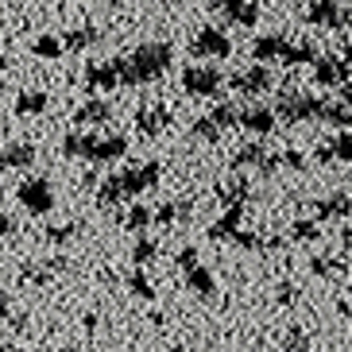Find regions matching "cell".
Here are the masks:
<instances>
[{
	"mask_svg": "<svg viewBox=\"0 0 352 352\" xmlns=\"http://www.w3.org/2000/svg\"><path fill=\"white\" fill-rule=\"evenodd\" d=\"M236 128L248 132V135H256V140H263V135H271L275 128H279V120H275V113H271V104H248V109H240Z\"/></svg>",
	"mask_w": 352,
	"mask_h": 352,
	"instance_id": "8fae6325",
	"label": "cell"
},
{
	"mask_svg": "<svg viewBox=\"0 0 352 352\" xmlns=\"http://www.w3.org/2000/svg\"><path fill=\"white\" fill-rule=\"evenodd\" d=\"M337 314H341V318L349 321V298H344V294H341V298H337Z\"/></svg>",
	"mask_w": 352,
	"mask_h": 352,
	"instance_id": "f5cc1de1",
	"label": "cell"
},
{
	"mask_svg": "<svg viewBox=\"0 0 352 352\" xmlns=\"http://www.w3.org/2000/svg\"><path fill=\"white\" fill-rule=\"evenodd\" d=\"M190 54L206 58V63H221V58H228V54H232V39H228L225 28L206 23V28H197L194 43H190Z\"/></svg>",
	"mask_w": 352,
	"mask_h": 352,
	"instance_id": "8992f818",
	"label": "cell"
},
{
	"mask_svg": "<svg viewBox=\"0 0 352 352\" xmlns=\"http://www.w3.org/2000/svg\"><path fill=\"white\" fill-rule=\"evenodd\" d=\"M321 109H325V97L306 94V89H279V97L271 104L279 124H314V120H321Z\"/></svg>",
	"mask_w": 352,
	"mask_h": 352,
	"instance_id": "7a4b0ae2",
	"label": "cell"
},
{
	"mask_svg": "<svg viewBox=\"0 0 352 352\" xmlns=\"http://www.w3.org/2000/svg\"><path fill=\"white\" fill-rule=\"evenodd\" d=\"M321 236V225L314 217H294L287 228V240L290 244H314V240Z\"/></svg>",
	"mask_w": 352,
	"mask_h": 352,
	"instance_id": "f546056e",
	"label": "cell"
},
{
	"mask_svg": "<svg viewBox=\"0 0 352 352\" xmlns=\"http://www.w3.org/2000/svg\"><path fill=\"white\" fill-rule=\"evenodd\" d=\"M302 20L310 23V28H329V32H337V28H349V4H341V0H310L306 4V12H302Z\"/></svg>",
	"mask_w": 352,
	"mask_h": 352,
	"instance_id": "ba28073f",
	"label": "cell"
},
{
	"mask_svg": "<svg viewBox=\"0 0 352 352\" xmlns=\"http://www.w3.org/2000/svg\"><path fill=\"white\" fill-rule=\"evenodd\" d=\"M263 155H267V147H263V140H252V144H240L236 151H232L228 166H232L236 175H244V170H252V166H259V163H263Z\"/></svg>",
	"mask_w": 352,
	"mask_h": 352,
	"instance_id": "44dd1931",
	"label": "cell"
},
{
	"mask_svg": "<svg viewBox=\"0 0 352 352\" xmlns=\"http://www.w3.org/2000/svg\"><path fill=\"white\" fill-rule=\"evenodd\" d=\"M321 120H325V124H333L337 128V132H341V128H349V101H325V109H321Z\"/></svg>",
	"mask_w": 352,
	"mask_h": 352,
	"instance_id": "836d02e7",
	"label": "cell"
},
{
	"mask_svg": "<svg viewBox=\"0 0 352 352\" xmlns=\"http://www.w3.org/2000/svg\"><path fill=\"white\" fill-rule=\"evenodd\" d=\"M0 352H12V344H0Z\"/></svg>",
	"mask_w": 352,
	"mask_h": 352,
	"instance_id": "680465c9",
	"label": "cell"
},
{
	"mask_svg": "<svg viewBox=\"0 0 352 352\" xmlns=\"http://www.w3.org/2000/svg\"><path fill=\"white\" fill-rule=\"evenodd\" d=\"M104 4H109V8H124L128 0H104Z\"/></svg>",
	"mask_w": 352,
	"mask_h": 352,
	"instance_id": "11a10c76",
	"label": "cell"
},
{
	"mask_svg": "<svg viewBox=\"0 0 352 352\" xmlns=\"http://www.w3.org/2000/svg\"><path fill=\"white\" fill-rule=\"evenodd\" d=\"M82 186H85V190L97 186V170H85V175H82Z\"/></svg>",
	"mask_w": 352,
	"mask_h": 352,
	"instance_id": "f907efd6",
	"label": "cell"
},
{
	"mask_svg": "<svg viewBox=\"0 0 352 352\" xmlns=\"http://www.w3.org/2000/svg\"><path fill=\"white\" fill-rule=\"evenodd\" d=\"M28 51H32L35 58H43V63H58V58L66 54L58 35H35V39L28 43Z\"/></svg>",
	"mask_w": 352,
	"mask_h": 352,
	"instance_id": "4316f807",
	"label": "cell"
},
{
	"mask_svg": "<svg viewBox=\"0 0 352 352\" xmlns=\"http://www.w3.org/2000/svg\"><path fill=\"white\" fill-rule=\"evenodd\" d=\"M94 194H97V206H104V209H120V206L128 201V197H124V190H120V178H116V175L97 178Z\"/></svg>",
	"mask_w": 352,
	"mask_h": 352,
	"instance_id": "d4e9b609",
	"label": "cell"
},
{
	"mask_svg": "<svg viewBox=\"0 0 352 352\" xmlns=\"http://www.w3.org/2000/svg\"><path fill=\"white\" fill-rule=\"evenodd\" d=\"M178 82H182V94H186V97H197V101H213V97L225 89V74H221L213 63H206V66H186Z\"/></svg>",
	"mask_w": 352,
	"mask_h": 352,
	"instance_id": "3957f363",
	"label": "cell"
},
{
	"mask_svg": "<svg viewBox=\"0 0 352 352\" xmlns=\"http://www.w3.org/2000/svg\"><path fill=\"white\" fill-rule=\"evenodd\" d=\"M228 244H232V248H240V252H259V244H263V236H259L256 228H244V225H240L236 232L228 236Z\"/></svg>",
	"mask_w": 352,
	"mask_h": 352,
	"instance_id": "74e56055",
	"label": "cell"
},
{
	"mask_svg": "<svg viewBox=\"0 0 352 352\" xmlns=\"http://www.w3.org/2000/svg\"><path fill=\"white\" fill-rule=\"evenodd\" d=\"M279 166H287V170H306V166H310V155H306L302 147H287V151H279Z\"/></svg>",
	"mask_w": 352,
	"mask_h": 352,
	"instance_id": "60d3db41",
	"label": "cell"
},
{
	"mask_svg": "<svg viewBox=\"0 0 352 352\" xmlns=\"http://www.w3.org/2000/svg\"><path fill=\"white\" fill-rule=\"evenodd\" d=\"M97 325H101V314H97V310H85V314H82V329H85V333H97Z\"/></svg>",
	"mask_w": 352,
	"mask_h": 352,
	"instance_id": "f6af8a7d",
	"label": "cell"
},
{
	"mask_svg": "<svg viewBox=\"0 0 352 352\" xmlns=\"http://www.w3.org/2000/svg\"><path fill=\"white\" fill-rule=\"evenodd\" d=\"M20 279L32 283V287H47L54 275H51V267H47V263H35V259H28V263L20 267Z\"/></svg>",
	"mask_w": 352,
	"mask_h": 352,
	"instance_id": "d590c367",
	"label": "cell"
},
{
	"mask_svg": "<svg viewBox=\"0 0 352 352\" xmlns=\"http://www.w3.org/2000/svg\"><path fill=\"white\" fill-rule=\"evenodd\" d=\"M116 221H120V228H128V232H135V236H140V232H147V228H151V206H140V201H135V206H128Z\"/></svg>",
	"mask_w": 352,
	"mask_h": 352,
	"instance_id": "83f0119b",
	"label": "cell"
},
{
	"mask_svg": "<svg viewBox=\"0 0 352 352\" xmlns=\"http://www.w3.org/2000/svg\"><path fill=\"white\" fill-rule=\"evenodd\" d=\"M116 178H120L124 197L135 201V197L151 194V190L159 186V163L155 159H151V163H132V166H124V170H116Z\"/></svg>",
	"mask_w": 352,
	"mask_h": 352,
	"instance_id": "5b68a950",
	"label": "cell"
},
{
	"mask_svg": "<svg viewBox=\"0 0 352 352\" xmlns=\"http://www.w3.org/2000/svg\"><path fill=\"white\" fill-rule=\"evenodd\" d=\"M12 70V58H8V54H4V51H0V78H4V74H8Z\"/></svg>",
	"mask_w": 352,
	"mask_h": 352,
	"instance_id": "db71d44e",
	"label": "cell"
},
{
	"mask_svg": "<svg viewBox=\"0 0 352 352\" xmlns=\"http://www.w3.org/2000/svg\"><path fill=\"white\" fill-rule=\"evenodd\" d=\"M12 329H16V333L28 329V314H16V318H12Z\"/></svg>",
	"mask_w": 352,
	"mask_h": 352,
	"instance_id": "816d5d0a",
	"label": "cell"
},
{
	"mask_svg": "<svg viewBox=\"0 0 352 352\" xmlns=\"http://www.w3.org/2000/svg\"><path fill=\"white\" fill-rule=\"evenodd\" d=\"M35 159H39V151H35L32 140L4 144L0 147V175H4V170H28V166H35Z\"/></svg>",
	"mask_w": 352,
	"mask_h": 352,
	"instance_id": "4fadbf2b",
	"label": "cell"
},
{
	"mask_svg": "<svg viewBox=\"0 0 352 352\" xmlns=\"http://www.w3.org/2000/svg\"><path fill=\"white\" fill-rule=\"evenodd\" d=\"M283 352H314L310 333L302 329V325H290V329L283 333Z\"/></svg>",
	"mask_w": 352,
	"mask_h": 352,
	"instance_id": "d6a6232c",
	"label": "cell"
},
{
	"mask_svg": "<svg viewBox=\"0 0 352 352\" xmlns=\"http://www.w3.org/2000/svg\"><path fill=\"white\" fill-rule=\"evenodd\" d=\"M225 85L232 89V94L263 97V94H271V89H275V70H271V66H263V63H256V66H248V70H240V74H232V78H225Z\"/></svg>",
	"mask_w": 352,
	"mask_h": 352,
	"instance_id": "52a82bcc",
	"label": "cell"
},
{
	"mask_svg": "<svg viewBox=\"0 0 352 352\" xmlns=\"http://www.w3.org/2000/svg\"><path fill=\"white\" fill-rule=\"evenodd\" d=\"M333 159L337 163H349V128L333 132Z\"/></svg>",
	"mask_w": 352,
	"mask_h": 352,
	"instance_id": "7bdbcfd3",
	"label": "cell"
},
{
	"mask_svg": "<svg viewBox=\"0 0 352 352\" xmlns=\"http://www.w3.org/2000/svg\"><path fill=\"white\" fill-rule=\"evenodd\" d=\"M182 287H186L194 298H206V302H209L213 294H217V275H213L209 267H201V263H197V267H190L186 275H182Z\"/></svg>",
	"mask_w": 352,
	"mask_h": 352,
	"instance_id": "9a60e30c",
	"label": "cell"
},
{
	"mask_svg": "<svg viewBox=\"0 0 352 352\" xmlns=\"http://www.w3.org/2000/svg\"><path fill=\"white\" fill-rule=\"evenodd\" d=\"M43 263L51 267V275H63V271L70 267V259H66V256H51V259H43Z\"/></svg>",
	"mask_w": 352,
	"mask_h": 352,
	"instance_id": "bcb514c9",
	"label": "cell"
},
{
	"mask_svg": "<svg viewBox=\"0 0 352 352\" xmlns=\"http://www.w3.org/2000/svg\"><path fill=\"white\" fill-rule=\"evenodd\" d=\"M283 47H287V35H283V32L259 35V39L252 43V58L263 63V66H275V63H279V54H283Z\"/></svg>",
	"mask_w": 352,
	"mask_h": 352,
	"instance_id": "ac0fdd59",
	"label": "cell"
},
{
	"mask_svg": "<svg viewBox=\"0 0 352 352\" xmlns=\"http://www.w3.org/2000/svg\"><path fill=\"white\" fill-rule=\"evenodd\" d=\"M85 89H89V94H113V89H120V85H116L113 63H89L85 66Z\"/></svg>",
	"mask_w": 352,
	"mask_h": 352,
	"instance_id": "2e32d148",
	"label": "cell"
},
{
	"mask_svg": "<svg viewBox=\"0 0 352 352\" xmlns=\"http://www.w3.org/2000/svg\"><path fill=\"white\" fill-rule=\"evenodd\" d=\"M58 39H63V51H94L97 43H101V28L97 23H82V28L63 32Z\"/></svg>",
	"mask_w": 352,
	"mask_h": 352,
	"instance_id": "e0dca14e",
	"label": "cell"
},
{
	"mask_svg": "<svg viewBox=\"0 0 352 352\" xmlns=\"http://www.w3.org/2000/svg\"><path fill=\"white\" fill-rule=\"evenodd\" d=\"M190 135H194L197 144H217V140H221L225 132H221V128L213 124V120H209V116H197L194 124H190Z\"/></svg>",
	"mask_w": 352,
	"mask_h": 352,
	"instance_id": "e575fe53",
	"label": "cell"
},
{
	"mask_svg": "<svg viewBox=\"0 0 352 352\" xmlns=\"http://www.w3.org/2000/svg\"><path fill=\"white\" fill-rule=\"evenodd\" d=\"M275 306H279V310L298 306V287H294L290 279H279V283H275Z\"/></svg>",
	"mask_w": 352,
	"mask_h": 352,
	"instance_id": "ab89813d",
	"label": "cell"
},
{
	"mask_svg": "<svg viewBox=\"0 0 352 352\" xmlns=\"http://www.w3.org/2000/svg\"><path fill=\"white\" fill-rule=\"evenodd\" d=\"M16 201H20V209H28V217H47L58 197L47 178H23L16 186Z\"/></svg>",
	"mask_w": 352,
	"mask_h": 352,
	"instance_id": "277c9868",
	"label": "cell"
},
{
	"mask_svg": "<svg viewBox=\"0 0 352 352\" xmlns=\"http://www.w3.org/2000/svg\"><path fill=\"white\" fill-rule=\"evenodd\" d=\"M225 16H228V23H236V28H256L259 4L256 0H232V4L225 8Z\"/></svg>",
	"mask_w": 352,
	"mask_h": 352,
	"instance_id": "f1b7e54d",
	"label": "cell"
},
{
	"mask_svg": "<svg viewBox=\"0 0 352 352\" xmlns=\"http://www.w3.org/2000/svg\"><path fill=\"white\" fill-rule=\"evenodd\" d=\"M135 132L144 135V140H159V135L170 128V104H163V101H144L140 109H135Z\"/></svg>",
	"mask_w": 352,
	"mask_h": 352,
	"instance_id": "9c48e42d",
	"label": "cell"
},
{
	"mask_svg": "<svg viewBox=\"0 0 352 352\" xmlns=\"http://www.w3.org/2000/svg\"><path fill=\"white\" fill-rule=\"evenodd\" d=\"M206 116L221 128V132H232V128H236V120H240V104L236 101H217Z\"/></svg>",
	"mask_w": 352,
	"mask_h": 352,
	"instance_id": "1f68e13d",
	"label": "cell"
},
{
	"mask_svg": "<svg viewBox=\"0 0 352 352\" xmlns=\"http://www.w3.org/2000/svg\"><path fill=\"white\" fill-rule=\"evenodd\" d=\"M318 163H321V166L333 163V135H325V144L318 147Z\"/></svg>",
	"mask_w": 352,
	"mask_h": 352,
	"instance_id": "7dc6e473",
	"label": "cell"
},
{
	"mask_svg": "<svg viewBox=\"0 0 352 352\" xmlns=\"http://www.w3.org/2000/svg\"><path fill=\"white\" fill-rule=\"evenodd\" d=\"M175 66V47L166 39H151V43H140V47H132L128 54H120V58H113V70H116V85H128V89H135V85H151L159 82L166 70Z\"/></svg>",
	"mask_w": 352,
	"mask_h": 352,
	"instance_id": "6da1fadb",
	"label": "cell"
},
{
	"mask_svg": "<svg viewBox=\"0 0 352 352\" xmlns=\"http://www.w3.org/2000/svg\"><path fill=\"white\" fill-rule=\"evenodd\" d=\"M16 232H20V221H16V217H8V213H0V236H4V240H12Z\"/></svg>",
	"mask_w": 352,
	"mask_h": 352,
	"instance_id": "ee69618b",
	"label": "cell"
},
{
	"mask_svg": "<svg viewBox=\"0 0 352 352\" xmlns=\"http://www.w3.org/2000/svg\"><path fill=\"white\" fill-rule=\"evenodd\" d=\"M47 109H51L47 89H20L16 94V116H43Z\"/></svg>",
	"mask_w": 352,
	"mask_h": 352,
	"instance_id": "7402d4cb",
	"label": "cell"
},
{
	"mask_svg": "<svg viewBox=\"0 0 352 352\" xmlns=\"http://www.w3.org/2000/svg\"><path fill=\"white\" fill-rule=\"evenodd\" d=\"M175 263H178V271H182V275H186L190 267H197V263H201V256H197V248H194V244H186V248H178Z\"/></svg>",
	"mask_w": 352,
	"mask_h": 352,
	"instance_id": "b9f144b4",
	"label": "cell"
},
{
	"mask_svg": "<svg viewBox=\"0 0 352 352\" xmlns=\"http://www.w3.org/2000/svg\"><path fill=\"white\" fill-rule=\"evenodd\" d=\"M310 213L314 221H341V225H349V194H325V197H314L310 201Z\"/></svg>",
	"mask_w": 352,
	"mask_h": 352,
	"instance_id": "5bb4252c",
	"label": "cell"
},
{
	"mask_svg": "<svg viewBox=\"0 0 352 352\" xmlns=\"http://www.w3.org/2000/svg\"><path fill=\"white\" fill-rule=\"evenodd\" d=\"M166 352H190V349H186V344H170Z\"/></svg>",
	"mask_w": 352,
	"mask_h": 352,
	"instance_id": "9f6ffc18",
	"label": "cell"
},
{
	"mask_svg": "<svg viewBox=\"0 0 352 352\" xmlns=\"http://www.w3.org/2000/svg\"><path fill=\"white\" fill-rule=\"evenodd\" d=\"M4 318H12V294L8 290H0V321Z\"/></svg>",
	"mask_w": 352,
	"mask_h": 352,
	"instance_id": "c3c4849f",
	"label": "cell"
},
{
	"mask_svg": "<svg viewBox=\"0 0 352 352\" xmlns=\"http://www.w3.org/2000/svg\"><path fill=\"white\" fill-rule=\"evenodd\" d=\"M78 232H82V225H78V221H70V225H51L47 232H43V236H47V244L63 248V244H70V240L78 236Z\"/></svg>",
	"mask_w": 352,
	"mask_h": 352,
	"instance_id": "8d00e7d4",
	"label": "cell"
},
{
	"mask_svg": "<svg viewBox=\"0 0 352 352\" xmlns=\"http://www.w3.org/2000/svg\"><path fill=\"white\" fill-rule=\"evenodd\" d=\"M58 352H82V349H74V344H66V349H58Z\"/></svg>",
	"mask_w": 352,
	"mask_h": 352,
	"instance_id": "6f0895ef",
	"label": "cell"
},
{
	"mask_svg": "<svg viewBox=\"0 0 352 352\" xmlns=\"http://www.w3.org/2000/svg\"><path fill=\"white\" fill-rule=\"evenodd\" d=\"M248 194H252L248 175H236V170H232V178H228V182H221V186H217V201H221V206H244V201H248Z\"/></svg>",
	"mask_w": 352,
	"mask_h": 352,
	"instance_id": "ffe728a7",
	"label": "cell"
},
{
	"mask_svg": "<svg viewBox=\"0 0 352 352\" xmlns=\"http://www.w3.org/2000/svg\"><path fill=\"white\" fill-rule=\"evenodd\" d=\"M128 256H132V263H135V267H151V263L159 259V240H151L147 232H140Z\"/></svg>",
	"mask_w": 352,
	"mask_h": 352,
	"instance_id": "4dcf8cb0",
	"label": "cell"
},
{
	"mask_svg": "<svg viewBox=\"0 0 352 352\" xmlns=\"http://www.w3.org/2000/svg\"><path fill=\"white\" fill-rule=\"evenodd\" d=\"M151 225H155V228H170V225H178V201H163V206L151 209Z\"/></svg>",
	"mask_w": 352,
	"mask_h": 352,
	"instance_id": "f35d334b",
	"label": "cell"
},
{
	"mask_svg": "<svg viewBox=\"0 0 352 352\" xmlns=\"http://www.w3.org/2000/svg\"><path fill=\"white\" fill-rule=\"evenodd\" d=\"M310 275L314 279H337V275H349V252H341V256H314L310 259Z\"/></svg>",
	"mask_w": 352,
	"mask_h": 352,
	"instance_id": "603a6c76",
	"label": "cell"
},
{
	"mask_svg": "<svg viewBox=\"0 0 352 352\" xmlns=\"http://www.w3.org/2000/svg\"><path fill=\"white\" fill-rule=\"evenodd\" d=\"M124 287L132 290V294H135L140 302H155V294H159L155 283H151V275H147V267H132V271H128Z\"/></svg>",
	"mask_w": 352,
	"mask_h": 352,
	"instance_id": "484cf974",
	"label": "cell"
},
{
	"mask_svg": "<svg viewBox=\"0 0 352 352\" xmlns=\"http://www.w3.org/2000/svg\"><path fill=\"white\" fill-rule=\"evenodd\" d=\"M113 101H104V97H89L85 104L74 109V128H104L113 120Z\"/></svg>",
	"mask_w": 352,
	"mask_h": 352,
	"instance_id": "7c38bea8",
	"label": "cell"
},
{
	"mask_svg": "<svg viewBox=\"0 0 352 352\" xmlns=\"http://www.w3.org/2000/svg\"><path fill=\"white\" fill-rule=\"evenodd\" d=\"M240 225H244V206H225V213L206 228V236L209 240H228Z\"/></svg>",
	"mask_w": 352,
	"mask_h": 352,
	"instance_id": "d6986e66",
	"label": "cell"
},
{
	"mask_svg": "<svg viewBox=\"0 0 352 352\" xmlns=\"http://www.w3.org/2000/svg\"><path fill=\"white\" fill-rule=\"evenodd\" d=\"M314 82L318 85H325V89H337V85H349V54H341V58H337V54H325V58H314Z\"/></svg>",
	"mask_w": 352,
	"mask_h": 352,
	"instance_id": "30bf717a",
	"label": "cell"
},
{
	"mask_svg": "<svg viewBox=\"0 0 352 352\" xmlns=\"http://www.w3.org/2000/svg\"><path fill=\"white\" fill-rule=\"evenodd\" d=\"M314 58H318V47H314V43H290V39L279 54V63L287 66V70H302V66H310Z\"/></svg>",
	"mask_w": 352,
	"mask_h": 352,
	"instance_id": "cb8c5ba5",
	"label": "cell"
},
{
	"mask_svg": "<svg viewBox=\"0 0 352 352\" xmlns=\"http://www.w3.org/2000/svg\"><path fill=\"white\" fill-rule=\"evenodd\" d=\"M206 4H209V12H221V16H225V8L232 4V0H206Z\"/></svg>",
	"mask_w": 352,
	"mask_h": 352,
	"instance_id": "681fc988",
	"label": "cell"
}]
</instances>
